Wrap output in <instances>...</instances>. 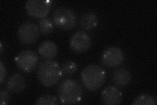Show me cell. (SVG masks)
I'll list each match as a JSON object with an SVG mask.
<instances>
[{
    "label": "cell",
    "mask_w": 157,
    "mask_h": 105,
    "mask_svg": "<svg viewBox=\"0 0 157 105\" xmlns=\"http://www.w3.org/2000/svg\"><path fill=\"white\" fill-rule=\"evenodd\" d=\"M62 76L59 64L52 60H46L39 64L37 77L43 86L51 87L56 85Z\"/></svg>",
    "instance_id": "1"
},
{
    "label": "cell",
    "mask_w": 157,
    "mask_h": 105,
    "mask_svg": "<svg viewBox=\"0 0 157 105\" xmlns=\"http://www.w3.org/2000/svg\"><path fill=\"white\" fill-rule=\"evenodd\" d=\"M106 75V71L101 67L97 64H90L82 70L81 78L86 89L94 91L104 85Z\"/></svg>",
    "instance_id": "2"
},
{
    "label": "cell",
    "mask_w": 157,
    "mask_h": 105,
    "mask_svg": "<svg viewBox=\"0 0 157 105\" xmlns=\"http://www.w3.org/2000/svg\"><path fill=\"white\" fill-rule=\"evenodd\" d=\"M57 94L58 99L62 104H74L81 101L82 89L77 82L66 79L59 85Z\"/></svg>",
    "instance_id": "3"
},
{
    "label": "cell",
    "mask_w": 157,
    "mask_h": 105,
    "mask_svg": "<svg viewBox=\"0 0 157 105\" xmlns=\"http://www.w3.org/2000/svg\"><path fill=\"white\" fill-rule=\"evenodd\" d=\"M52 22L56 26L63 30H69L76 26L77 17L73 9L59 7L53 13Z\"/></svg>",
    "instance_id": "4"
},
{
    "label": "cell",
    "mask_w": 157,
    "mask_h": 105,
    "mask_svg": "<svg viewBox=\"0 0 157 105\" xmlns=\"http://www.w3.org/2000/svg\"><path fill=\"white\" fill-rule=\"evenodd\" d=\"M14 60L19 69L24 72H30L37 67L39 57L33 50H24L19 53Z\"/></svg>",
    "instance_id": "5"
},
{
    "label": "cell",
    "mask_w": 157,
    "mask_h": 105,
    "mask_svg": "<svg viewBox=\"0 0 157 105\" xmlns=\"http://www.w3.org/2000/svg\"><path fill=\"white\" fill-rule=\"evenodd\" d=\"M40 31L38 26L31 22H26L19 26L17 36L19 41L24 45H31L35 43L39 37Z\"/></svg>",
    "instance_id": "6"
},
{
    "label": "cell",
    "mask_w": 157,
    "mask_h": 105,
    "mask_svg": "<svg viewBox=\"0 0 157 105\" xmlns=\"http://www.w3.org/2000/svg\"><path fill=\"white\" fill-rule=\"evenodd\" d=\"M27 13L34 18H43L48 14L51 8V2L47 0H28L25 3Z\"/></svg>",
    "instance_id": "7"
},
{
    "label": "cell",
    "mask_w": 157,
    "mask_h": 105,
    "mask_svg": "<svg viewBox=\"0 0 157 105\" xmlns=\"http://www.w3.org/2000/svg\"><path fill=\"white\" fill-rule=\"evenodd\" d=\"M92 45L91 37L84 31H78L72 35L70 40V47L77 53H83L90 49Z\"/></svg>",
    "instance_id": "8"
},
{
    "label": "cell",
    "mask_w": 157,
    "mask_h": 105,
    "mask_svg": "<svg viewBox=\"0 0 157 105\" xmlns=\"http://www.w3.org/2000/svg\"><path fill=\"white\" fill-rule=\"evenodd\" d=\"M124 60L122 49L117 46L107 47L103 51L101 56V63L107 67H118Z\"/></svg>",
    "instance_id": "9"
},
{
    "label": "cell",
    "mask_w": 157,
    "mask_h": 105,
    "mask_svg": "<svg viewBox=\"0 0 157 105\" xmlns=\"http://www.w3.org/2000/svg\"><path fill=\"white\" fill-rule=\"evenodd\" d=\"M122 99V93L115 86L106 87L101 93V100L106 105L119 104Z\"/></svg>",
    "instance_id": "10"
},
{
    "label": "cell",
    "mask_w": 157,
    "mask_h": 105,
    "mask_svg": "<svg viewBox=\"0 0 157 105\" xmlns=\"http://www.w3.org/2000/svg\"><path fill=\"white\" fill-rule=\"evenodd\" d=\"M112 79L116 86L125 87L131 82L132 74L126 68H118L113 72Z\"/></svg>",
    "instance_id": "11"
},
{
    "label": "cell",
    "mask_w": 157,
    "mask_h": 105,
    "mask_svg": "<svg viewBox=\"0 0 157 105\" xmlns=\"http://www.w3.org/2000/svg\"><path fill=\"white\" fill-rule=\"evenodd\" d=\"M40 55L46 60H52L58 53V47L56 44L50 40L44 41L41 43L38 49Z\"/></svg>",
    "instance_id": "12"
},
{
    "label": "cell",
    "mask_w": 157,
    "mask_h": 105,
    "mask_svg": "<svg viewBox=\"0 0 157 105\" xmlns=\"http://www.w3.org/2000/svg\"><path fill=\"white\" fill-rule=\"evenodd\" d=\"M26 86V80L20 74H14L9 79L7 83V88L9 91L19 93L22 91Z\"/></svg>",
    "instance_id": "13"
},
{
    "label": "cell",
    "mask_w": 157,
    "mask_h": 105,
    "mask_svg": "<svg viewBox=\"0 0 157 105\" xmlns=\"http://www.w3.org/2000/svg\"><path fill=\"white\" fill-rule=\"evenodd\" d=\"M98 24L97 14L94 12H86L82 14L79 20V24L84 30L89 31L95 28Z\"/></svg>",
    "instance_id": "14"
},
{
    "label": "cell",
    "mask_w": 157,
    "mask_h": 105,
    "mask_svg": "<svg viewBox=\"0 0 157 105\" xmlns=\"http://www.w3.org/2000/svg\"><path fill=\"white\" fill-rule=\"evenodd\" d=\"M156 101L153 96L148 93H143L137 96L134 101L132 105H155Z\"/></svg>",
    "instance_id": "15"
},
{
    "label": "cell",
    "mask_w": 157,
    "mask_h": 105,
    "mask_svg": "<svg viewBox=\"0 0 157 105\" xmlns=\"http://www.w3.org/2000/svg\"><path fill=\"white\" fill-rule=\"evenodd\" d=\"M38 28L40 31L43 34H49L52 33L55 30V24L49 18H41L38 23Z\"/></svg>",
    "instance_id": "16"
},
{
    "label": "cell",
    "mask_w": 157,
    "mask_h": 105,
    "mask_svg": "<svg viewBox=\"0 0 157 105\" xmlns=\"http://www.w3.org/2000/svg\"><path fill=\"white\" fill-rule=\"evenodd\" d=\"M58 99L50 94L44 95L39 97L35 102L37 105H56Z\"/></svg>",
    "instance_id": "17"
},
{
    "label": "cell",
    "mask_w": 157,
    "mask_h": 105,
    "mask_svg": "<svg viewBox=\"0 0 157 105\" xmlns=\"http://www.w3.org/2000/svg\"><path fill=\"white\" fill-rule=\"evenodd\" d=\"M61 68L62 74L65 75H73L77 72L78 65L73 61H66L62 63Z\"/></svg>",
    "instance_id": "18"
},
{
    "label": "cell",
    "mask_w": 157,
    "mask_h": 105,
    "mask_svg": "<svg viewBox=\"0 0 157 105\" xmlns=\"http://www.w3.org/2000/svg\"><path fill=\"white\" fill-rule=\"evenodd\" d=\"M9 95L7 90L2 89L0 91V104L6 105L9 103Z\"/></svg>",
    "instance_id": "19"
},
{
    "label": "cell",
    "mask_w": 157,
    "mask_h": 105,
    "mask_svg": "<svg viewBox=\"0 0 157 105\" xmlns=\"http://www.w3.org/2000/svg\"><path fill=\"white\" fill-rule=\"evenodd\" d=\"M0 73H1V76H0V83H3L6 76V67L4 66L2 61H0Z\"/></svg>",
    "instance_id": "20"
},
{
    "label": "cell",
    "mask_w": 157,
    "mask_h": 105,
    "mask_svg": "<svg viewBox=\"0 0 157 105\" xmlns=\"http://www.w3.org/2000/svg\"><path fill=\"white\" fill-rule=\"evenodd\" d=\"M3 47L2 42H0V53L1 54H2L3 53Z\"/></svg>",
    "instance_id": "21"
}]
</instances>
